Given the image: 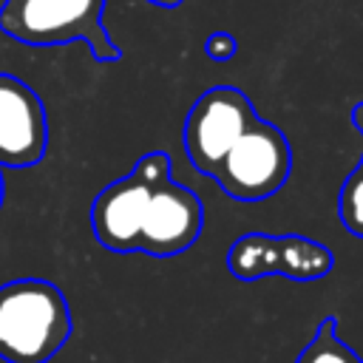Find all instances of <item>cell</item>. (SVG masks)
I'll list each match as a JSON object with an SVG mask.
<instances>
[{
  "instance_id": "6da1fadb",
  "label": "cell",
  "mask_w": 363,
  "mask_h": 363,
  "mask_svg": "<svg viewBox=\"0 0 363 363\" xmlns=\"http://www.w3.org/2000/svg\"><path fill=\"white\" fill-rule=\"evenodd\" d=\"M74 320L62 289L45 278L0 286V360L48 363L71 337Z\"/></svg>"
},
{
  "instance_id": "7a4b0ae2",
  "label": "cell",
  "mask_w": 363,
  "mask_h": 363,
  "mask_svg": "<svg viewBox=\"0 0 363 363\" xmlns=\"http://www.w3.org/2000/svg\"><path fill=\"white\" fill-rule=\"evenodd\" d=\"M105 0H6L0 31L26 45H62L82 40L99 62L122 57L102 23Z\"/></svg>"
},
{
  "instance_id": "3957f363",
  "label": "cell",
  "mask_w": 363,
  "mask_h": 363,
  "mask_svg": "<svg viewBox=\"0 0 363 363\" xmlns=\"http://www.w3.org/2000/svg\"><path fill=\"white\" fill-rule=\"evenodd\" d=\"M292 173V147L286 133L255 116L235 145L224 153L210 179L235 201H261L275 196Z\"/></svg>"
},
{
  "instance_id": "277c9868",
  "label": "cell",
  "mask_w": 363,
  "mask_h": 363,
  "mask_svg": "<svg viewBox=\"0 0 363 363\" xmlns=\"http://www.w3.org/2000/svg\"><path fill=\"white\" fill-rule=\"evenodd\" d=\"M164 179H173V162L164 150H150L133 164L128 176L99 190L91 204L94 238L111 252H136L147 196Z\"/></svg>"
},
{
  "instance_id": "5b68a950",
  "label": "cell",
  "mask_w": 363,
  "mask_h": 363,
  "mask_svg": "<svg viewBox=\"0 0 363 363\" xmlns=\"http://www.w3.org/2000/svg\"><path fill=\"white\" fill-rule=\"evenodd\" d=\"M255 105L250 96L235 85H213L207 88L190 108L182 130L184 153L190 164L213 176L224 153L235 145V139L247 130V125L255 119Z\"/></svg>"
},
{
  "instance_id": "8992f818",
  "label": "cell",
  "mask_w": 363,
  "mask_h": 363,
  "mask_svg": "<svg viewBox=\"0 0 363 363\" xmlns=\"http://www.w3.org/2000/svg\"><path fill=\"white\" fill-rule=\"evenodd\" d=\"M227 267L241 281H255L267 275H284L292 281H318L335 267V255L303 235H264L247 233L233 241L227 252Z\"/></svg>"
},
{
  "instance_id": "52a82bcc",
  "label": "cell",
  "mask_w": 363,
  "mask_h": 363,
  "mask_svg": "<svg viewBox=\"0 0 363 363\" xmlns=\"http://www.w3.org/2000/svg\"><path fill=\"white\" fill-rule=\"evenodd\" d=\"M201 230H204L201 199L190 187L164 179L147 196L139 224L136 252H147L153 258L179 255L199 241Z\"/></svg>"
},
{
  "instance_id": "ba28073f",
  "label": "cell",
  "mask_w": 363,
  "mask_h": 363,
  "mask_svg": "<svg viewBox=\"0 0 363 363\" xmlns=\"http://www.w3.org/2000/svg\"><path fill=\"white\" fill-rule=\"evenodd\" d=\"M48 147L40 94L14 74H0V167H34Z\"/></svg>"
},
{
  "instance_id": "9c48e42d",
  "label": "cell",
  "mask_w": 363,
  "mask_h": 363,
  "mask_svg": "<svg viewBox=\"0 0 363 363\" xmlns=\"http://www.w3.org/2000/svg\"><path fill=\"white\" fill-rule=\"evenodd\" d=\"M349 116H352L354 128L363 133V102H357ZM337 216H340V224H343L346 233L363 238V156H360L357 167L346 176L343 187H340V196H337Z\"/></svg>"
},
{
  "instance_id": "30bf717a",
  "label": "cell",
  "mask_w": 363,
  "mask_h": 363,
  "mask_svg": "<svg viewBox=\"0 0 363 363\" xmlns=\"http://www.w3.org/2000/svg\"><path fill=\"white\" fill-rule=\"evenodd\" d=\"M295 363H363L352 346L337 337V320L329 315L318 323L312 340L301 349Z\"/></svg>"
},
{
  "instance_id": "8fae6325",
  "label": "cell",
  "mask_w": 363,
  "mask_h": 363,
  "mask_svg": "<svg viewBox=\"0 0 363 363\" xmlns=\"http://www.w3.org/2000/svg\"><path fill=\"white\" fill-rule=\"evenodd\" d=\"M204 51L210 60L216 62H224V60H233L235 51H238V40L230 34V31H216L204 40Z\"/></svg>"
},
{
  "instance_id": "7c38bea8",
  "label": "cell",
  "mask_w": 363,
  "mask_h": 363,
  "mask_svg": "<svg viewBox=\"0 0 363 363\" xmlns=\"http://www.w3.org/2000/svg\"><path fill=\"white\" fill-rule=\"evenodd\" d=\"M153 6H162V9H176V6H182V0H150Z\"/></svg>"
},
{
  "instance_id": "4fadbf2b",
  "label": "cell",
  "mask_w": 363,
  "mask_h": 363,
  "mask_svg": "<svg viewBox=\"0 0 363 363\" xmlns=\"http://www.w3.org/2000/svg\"><path fill=\"white\" fill-rule=\"evenodd\" d=\"M3 199H6V182H3V167H0V207H3Z\"/></svg>"
}]
</instances>
